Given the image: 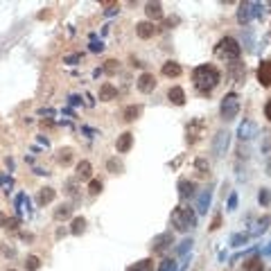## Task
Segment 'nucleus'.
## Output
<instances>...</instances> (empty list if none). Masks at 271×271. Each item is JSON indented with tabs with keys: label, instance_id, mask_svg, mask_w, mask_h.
<instances>
[{
	"label": "nucleus",
	"instance_id": "f257e3e1",
	"mask_svg": "<svg viewBox=\"0 0 271 271\" xmlns=\"http://www.w3.org/2000/svg\"><path fill=\"white\" fill-rule=\"evenodd\" d=\"M219 81H222V75H219V70L212 64L197 66L194 73H192V84H194L197 93H201V95H210L219 86Z\"/></svg>",
	"mask_w": 271,
	"mask_h": 271
},
{
	"label": "nucleus",
	"instance_id": "f03ea898",
	"mask_svg": "<svg viewBox=\"0 0 271 271\" xmlns=\"http://www.w3.org/2000/svg\"><path fill=\"white\" fill-rule=\"evenodd\" d=\"M215 54H217L222 61H226V64H235V61L239 59V54H242V46H239L233 36H224V39L215 46Z\"/></svg>",
	"mask_w": 271,
	"mask_h": 271
},
{
	"label": "nucleus",
	"instance_id": "7ed1b4c3",
	"mask_svg": "<svg viewBox=\"0 0 271 271\" xmlns=\"http://www.w3.org/2000/svg\"><path fill=\"white\" fill-rule=\"evenodd\" d=\"M172 226H174V231L188 233L190 228H194V226H197V212L192 210V208H185V206L174 208V212H172Z\"/></svg>",
	"mask_w": 271,
	"mask_h": 271
},
{
	"label": "nucleus",
	"instance_id": "20e7f679",
	"mask_svg": "<svg viewBox=\"0 0 271 271\" xmlns=\"http://www.w3.org/2000/svg\"><path fill=\"white\" fill-rule=\"evenodd\" d=\"M265 14L262 2H242L238 9V23L239 25H249L253 18H260Z\"/></svg>",
	"mask_w": 271,
	"mask_h": 271
},
{
	"label": "nucleus",
	"instance_id": "39448f33",
	"mask_svg": "<svg viewBox=\"0 0 271 271\" xmlns=\"http://www.w3.org/2000/svg\"><path fill=\"white\" fill-rule=\"evenodd\" d=\"M239 113V97L238 93H228V95H224V99H222V104H219V115H222V120H233L238 118Z\"/></svg>",
	"mask_w": 271,
	"mask_h": 271
},
{
	"label": "nucleus",
	"instance_id": "423d86ee",
	"mask_svg": "<svg viewBox=\"0 0 271 271\" xmlns=\"http://www.w3.org/2000/svg\"><path fill=\"white\" fill-rule=\"evenodd\" d=\"M228 143H231V133L228 131H217L215 133V138H212V152H215V156H224L226 149H228Z\"/></svg>",
	"mask_w": 271,
	"mask_h": 271
},
{
	"label": "nucleus",
	"instance_id": "0eeeda50",
	"mask_svg": "<svg viewBox=\"0 0 271 271\" xmlns=\"http://www.w3.org/2000/svg\"><path fill=\"white\" fill-rule=\"evenodd\" d=\"M172 242H174L172 233H160V235H156V238L152 239V251H154V253L167 251V249L172 246Z\"/></svg>",
	"mask_w": 271,
	"mask_h": 271
},
{
	"label": "nucleus",
	"instance_id": "6e6552de",
	"mask_svg": "<svg viewBox=\"0 0 271 271\" xmlns=\"http://www.w3.org/2000/svg\"><path fill=\"white\" fill-rule=\"evenodd\" d=\"M238 136H239L242 140L255 138V136H258V125H255L253 120H244V122L238 127Z\"/></svg>",
	"mask_w": 271,
	"mask_h": 271
},
{
	"label": "nucleus",
	"instance_id": "1a4fd4ad",
	"mask_svg": "<svg viewBox=\"0 0 271 271\" xmlns=\"http://www.w3.org/2000/svg\"><path fill=\"white\" fill-rule=\"evenodd\" d=\"M258 81L265 88H271V59L260 61V66H258Z\"/></svg>",
	"mask_w": 271,
	"mask_h": 271
},
{
	"label": "nucleus",
	"instance_id": "9d476101",
	"mask_svg": "<svg viewBox=\"0 0 271 271\" xmlns=\"http://www.w3.org/2000/svg\"><path fill=\"white\" fill-rule=\"evenodd\" d=\"M136 86H138L140 93H152L154 88H156V77H154L152 73H143L138 77V84H136Z\"/></svg>",
	"mask_w": 271,
	"mask_h": 271
},
{
	"label": "nucleus",
	"instance_id": "9b49d317",
	"mask_svg": "<svg viewBox=\"0 0 271 271\" xmlns=\"http://www.w3.org/2000/svg\"><path fill=\"white\" fill-rule=\"evenodd\" d=\"M201 133H204V122L201 120H194L192 125H188V143L194 145L201 140Z\"/></svg>",
	"mask_w": 271,
	"mask_h": 271
},
{
	"label": "nucleus",
	"instance_id": "f8f14e48",
	"mask_svg": "<svg viewBox=\"0 0 271 271\" xmlns=\"http://www.w3.org/2000/svg\"><path fill=\"white\" fill-rule=\"evenodd\" d=\"M136 34H138L140 39H152L154 34H156V27L149 20H140L138 25H136Z\"/></svg>",
	"mask_w": 271,
	"mask_h": 271
},
{
	"label": "nucleus",
	"instance_id": "ddd939ff",
	"mask_svg": "<svg viewBox=\"0 0 271 271\" xmlns=\"http://www.w3.org/2000/svg\"><path fill=\"white\" fill-rule=\"evenodd\" d=\"M145 14H147V18H149V23H152V20H160L163 18V5H160V2H147Z\"/></svg>",
	"mask_w": 271,
	"mask_h": 271
},
{
	"label": "nucleus",
	"instance_id": "4468645a",
	"mask_svg": "<svg viewBox=\"0 0 271 271\" xmlns=\"http://www.w3.org/2000/svg\"><path fill=\"white\" fill-rule=\"evenodd\" d=\"M131 145H133V133L125 131L122 136H118V143H115V149H118L120 154H127L129 149H131Z\"/></svg>",
	"mask_w": 271,
	"mask_h": 271
},
{
	"label": "nucleus",
	"instance_id": "2eb2a0df",
	"mask_svg": "<svg viewBox=\"0 0 271 271\" xmlns=\"http://www.w3.org/2000/svg\"><path fill=\"white\" fill-rule=\"evenodd\" d=\"M167 99H170L172 104H176V106H183L185 104V93H183V88H181V86H172L170 91H167Z\"/></svg>",
	"mask_w": 271,
	"mask_h": 271
},
{
	"label": "nucleus",
	"instance_id": "dca6fc26",
	"mask_svg": "<svg viewBox=\"0 0 271 271\" xmlns=\"http://www.w3.org/2000/svg\"><path fill=\"white\" fill-rule=\"evenodd\" d=\"M54 197H57L54 188H41L39 194H36V201H39V206H46V204H52Z\"/></svg>",
	"mask_w": 271,
	"mask_h": 271
},
{
	"label": "nucleus",
	"instance_id": "f3484780",
	"mask_svg": "<svg viewBox=\"0 0 271 271\" xmlns=\"http://www.w3.org/2000/svg\"><path fill=\"white\" fill-rule=\"evenodd\" d=\"M77 179L80 181H91L93 179V165L88 160H81L77 165Z\"/></svg>",
	"mask_w": 271,
	"mask_h": 271
},
{
	"label": "nucleus",
	"instance_id": "a211bd4d",
	"mask_svg": "<svg viewBox=\"0 0 271 271\" xmlns=\"http://www.w3.org/2000/svg\"><path fill=\"white\" fill-rule=\"evenodd\" d=\"M194 194V183L190 179H181L179 181V197L181 199H190Z\"/></svg>",
	"mask_w": 271,
	"mask_h": 271
},
{
	"label": "nucleus",
	"instance_id": "6ab92c4d",
	"mask_svg": "<svg viewBox=\"0 0 271 271\" xmlns=\"http://www.w3.org/2000/svg\"><path fill=\"white\" fill-rule=\"evenodd\" d=\"M115 97H118V88L111 86V84H102V88H99V99L102 102H111Z\"/></svg>",
	"mask_w": 271,
	"mask_h": 271
},
{
	"label": "nucleus",
	"instance_id": "aec40b11",
	"mask_svg": "<svg viewBox=\"0 0 271 271\" xmlns=\"http://www.w3.org/2000/svg\"><path fill=\"white\" fill-rule=\"evenodd\" d=\"M210 199H212V192H210V188H206L204 192H201V197H199V201H197V210L204 215V212H208V206H210Z\"/></svg>",
	"mask_w": 271,
	"mask_h": 271
},
{
	"label": "nucleus",
	"instance_id": "412c9836",
	"mask_svg": "<svg viewBox=\"0 0 271 271\" xmlns=\"http://www.w3.org/2000/svg\"><path fill=\"white\" fill-rule=\"evenodd\" d=\"M57 163H59V165H70V163H73V149H70V147H61L59 152H57Z\"/></svg>",
	"mask_w": 271,
	"mask_h": 271
},
{
	"label": "nucleus",
	"instance_id": "4be33fe9",
	"mask_svg": "<svg viewBox=\"0 0 271 271\" xmlns=\"http://www.w3.org/2000/svg\"><path fill=\"white\" fill-rule=\"evenodd\" d=\"M163 75H165V77H179L181 66L176 61H165V64H163Z\"/></svg>",
	"mask_w": 271,
	"mask_h": 271
},
{
	"label": "nucleus",
	"instance_id": "5701e85b",
	"mask_svg": "<svg viewBox=\"0 0 271 271\" xmlns=\"http://www.w3.org/2000/svg\"><path fill=\"white\" fill-rule=\"evenodd\" d=\"M70 215H73V206H70V204H61L59 208L54 210V219H57V222H61V219H68Z\"/></svg>",
	"mask_w": 271,
	"mask_h": 271
},
{
	"label": "nucleus",
	"instance_id": "b1692460",
	"mask_svg": "<svg viewBox=\"0 0 271 271\" xmlns=\"http://www.w3.org/2000/svg\"><path fill=\"white\" fill-rule=\"evenodd\" d=\"M127 271H154V260H149V258L138 260L136 265H131Z\"/></svg>",
	"mask_w": 271,
	"mask_h": 271
},
{
	"label": "nucleus",
	"instance_id": "393cba45",
	"mask_svg": "<svg viewBox=\"0 0 271 271\" xmlns=\"http://www.w3.org/2000/svg\"><path fill=\"white\" fill-rule=\"evenodd\" d=\"M231 73H233V77L238 81H242L244 80V75H246V68H244V64H239V61H235V64H231Z\"/></svg>",
	"mask_w": 271,
	"mask_h": 271
},
{
	"label": "nucleus",
	"instance_id": "a878e982",
	"mask_svg": "<svg viewBox=\"0 0 271 271\" xmlns=\"http://www.w3.org/2000/svg\"><path fill=\"white\" fill-rule=\"evenodd\" d=\"M138 115H140V106H136V104L127 106V109H125V113H122V118H125L127 122H133V120L138 118Z\"/></svg>",
	"mask_w": 271,
	"mask_h": 271
},
{
	"label": "nucleus",
	"instance_id": "bb28decb",
	"mask_svg": "<svg viewBox=\"0 0 271 271\" xmlns=\"http://www.w3.org/2000/svg\"><path fill=\"white\" fill-rule=\"evenodd\" d=\"M84 231H86V219H84V217H75L70 233H73V235H81Z\"/></svg>",
	"mask_w": 271,
	"mask_h": 271
},
{
	"label": "nucleus",
	"instance_id": "cd10ccee",
	"mask_svg": "<svg viewBox=\"0 0 271 271\" xmlns=\"http://www.w3.org/2000/svg\"><path fill=\"white\" fill-rule=\"evenodd\" d=\"M244 271H262V260H260L258 255L249 258V260L244 262Z\"/></svg>",
	"mask_w": 271,
	"mask_h": 271
},
{
	"label": "nucleus",
	"instance_id": "c85d7f7f",
	"mask_svg": "<svg viewBox=\"0 0 271 271\" xmlns=\"http://www.w3.org/2000/svg\"><path fill=\"white\" fill-rule=\"evenodd\" d=\"M269 222H271L269 217H262V219H258V224H255V228H253V231L249 233V235H262V233H265L267 228H269Z\"/></svg>",
	"mask_w": 271,
	"mask_h": 271
},
{
	"label": "nucleus",
	"instance_id": "c756f323",
	"mask_svg": "<svg viewBox=\"0 0 271 271\" xmlns=\"http://www.w3.org/2000/svg\"><path fill=\"white\" fill-rule=\"evenodd\" d=\"M39 267H41L39 255H27V260H25V269L27 271H39Z\"/></svg>",
	"mask_w": 271,
	"mask_h": 271
},
{
	"label": "nucleus",
	"instance_id": "7c9ffc66",
	"mask_svg": "<svg viewBox=\"0 0 271 271\" xmlns=\"http://www.w3.org/2000/svg\"><path fill=\"white\" fill-rule=\"evenodd\" d=\"M249 238H251L249 233H235V235L231 238V244L233 246H242V244H246V242H249Z\"/></svg>",
	"mask_w": 271,
	"mask_h": 271
},
{
	"label": "nucleus",
	"instance_id": "2f4dec72",
	"mask_svg": "<svg viewBox=\"0 0 271 271\" xmlns=\"http://www.w3.org/2000/svg\"><path fill=\"white\" fill-rule=\"evenodd\" d=\"M159 271H179V267H176V262H174V260L165 258V260H163V262H160Z\"/></svg>",
	"mask_w": 271,
	"mask_h": 271
},
{
	"label": "nucleus",
	"instance_id": "473e14b6",
	"mask_svg": "<svg viewBox=\"0 0 271 271\" xmlns=\"http://www.w3.org/2000/svg\"><path fill=\"white\" fill-rule=\"evenodd\" d=\"M102 50H104V43L97 41L95 34H91V52H102Z\"/></svg>",
	"mask_w": 271,
	"mask_h": 271
},
{
	"label": "nucleus",
	"instance_id": "72a5a7b5",
	"mask_svg": "<svg viewBox=\"0 0 271 271\" xmlns=\"http://www.w3.org/2000/svg\"><path fill=\"white\" fill-rule=\"evenodd\" d=\"M194 167H197V172L201 174V176H206V174H208V170H210V167H208V163H206L204 159H197V163H194Z\"/></svg>",
	"mask_w": 271,
	"mask_h": 271
},
{
	"label": "nucleus",
	"instance_id": "f704fd0d",
	"mask_svg": "<svg viewBox=\"0 0 271 271\" xmlns=\"http://www.w3.org/2000/svg\"><path fill=\"white\" fill-rule=\"evenodd\" d=\"M190 249H192V239H183V242L176 246V253H179V255H185Z\"/></svg>",
	"mask_w": 271,
	"mask_h": 271
},
{
	"label": "nucleus",
	"instance_id": "c9c22d12",
	"mask_svg": "<svg viewBox=\"0 0 271 271\" xmlns=\"http://www.w3.org/2000/svg\"><path fill=\"white\" fill-rule=\"evenodd\" d=\"M88 190H91V194H99V192H102V181L91 179V183H88Z\"/></svg>",
	"mask_w": 271,
	"mask_h": 271
},
{
	"label": "nucleus",
	"instance_id": "e433bc0d",
	"mask_svg": "<svg viewBox=\"0 0 271 271\" xmlns=\"http://www.w3.org/2000/svg\"><path fill=\"white\" fill-rule=\"evenodd\" d=\"M115 70H118V61H115V59H109V61H106V66H104V73L113 75Z\"/></svg>",
	"mask_w": 271,
	"mask_h": 271
},
{
	"label": "nucleus",
	"instance_id": "4c0bfd02",
	"mask_svg": "<svg viewBox=\"0 0 271 271\" xmlns=\"http://www.w3.org/2000/svg\"><path fill=\"white\" fill-rule=\"evenodd\" d=\"M269 199H271L269 190H265V188H262V190H260V194H258V201H260L262 206H267V204H269Z\"/></svg>",
	"mask_w": 271,
	"mask_h": 271
},
{
	"label": "nucleus",
	"instance_id": "58836bf2",
	"mask_svg": "<svg viewBox=\"0 0 271 271\" xmlns=\"http://www.w3.org/2000/svg\"><path fill=\"white\" fill-rule=\"evenodd\" d=\"M18 224H20V219L18 217H12V219H7V226H5V228H9V231H16V228H18Z\"/></svg>",
	"mask_w": 271,
	"mask_h": 271
},
{
	"label": "nucleus",
	"instance_id": "ea45409f",
	"mask_svg": "<svg viewBox=\"0 0 271 271\" xmlns=\"http://www.w3.org/2000/svg\"><path fill=\"white\" fill-rule=\"evenodd\" d=\"M80 61H81V54H70V57H66V59H64V64L75 66V64H80Z\"/></svg>",
	"mask_w": 271,
	"mask_h": 271
},
{
	"label": "nucleus",
	"instance_id": "a19ab883",
	"mask_svg": "<svg viewBox=\"0 0 271 271\" xmlns=\"http://www.w3.org/2000/svg\"><path fill=\"white\" fill-rule=\"evenodd\" d=\"M238 208V194L231 192V197H228V210H235Z\"/></svg>",
	"mask_w": 271,
	"mask_h": 271
},
{
	"label": "nucleus",
	"instance_id": "79ce46f5",
	"mask_svg": "<svg viewBox=\"0 0 271 271\" xmlns=\"http://www.w3.org/2000/svg\"><path fill=\"white\" fill-rule=\"evenodd\" d=\"M109 170L111 172H118V170H122V165H120L118 160H109Z\"/></svg>",
	"mask_w": 271,
	"mask_h": 271
},
{
	"label": "nucleus",
	"instance_id": "37998d69",
	"mask_svg": "<svg viewBox=\"0 0 271 271\" xmlns=\"http://www.w3.org/2000/svg\"><path fill=\"white\" fill-rule=\"evenodd\" d=\"M265 118L271 122V99H269V102H267V104H265Z\"/></svg>",
	"mask_w": 271,
	"mask_h": 271
},
{
	"label": "nucleus",
	"instance_id": "c03bdc74",
	"mask_svg": "<svg viewBox=\"0 0 271 271\" xmlns=\"http://www.w3.org/2000/svg\"><path fill=\"white\" fill-rule=\"evenodd\" d=\"M68 102H70L73 106H77V104H81V97H80V95H70V99H68Z\"/></svg>",
	"mask_w": 271,
	"mask_h": 271
},
{
	"label": "nucleus",
	"instance_id": "a18cd8bd",
	"mask_svg": "<svg viewBox=\"0 0 271 271\" xmlns=\"http://www.w3.org/2000/svg\"><path fill=\"white\" fill-rule=\"evenodd\" d=\"M219 222H222V217H219V215H217V217L212 219V226H210L212 231H217V228H219Z\"/></svg>",
	"mask_w": 271,
	"mask_h": 271
},
{
	"label": "nucleus",
	"instance_id": "49530a36",
	"mask_svg": "<svg viewBox=\"0 0 271 271\" xmlns=\"http://www.w3.org/2000/svg\"><path fill=\"white\" fill-rule=\"evenodd\" d=\"M7 226V217H5V212H0V228H5Z\"/></svg>",
	"mask_w": 271,
	"mask_h": 271
},
{
	"label": "nucleus",
	"instance_id": "de8ad7c7",
	"mask_svg": "<svg viewBox=\"0 0 271 271\" xmlns=\"http://www.w3.org/2000/svg\"><path fill=\"white\" fill-rule=\"evenodd\" d=\"M262 253H265V255H271V242L265 246V249H262Z\"/></svg>",
	"mask_w": 271,
	"mask_h": 271
},
{
	"label": "nucleus",
	"instance_id": "09e8293b",
	"mask_svg": "<svg viewBox=\"0 0 271 271\" xmlns=\"http://www.w3.org/2000/svg\"><path fill=\"white\" fill-rule=\"evenodd\" d=\"M267 174L271 176V160H269V165H267Z\"/></svg>",
	"mask_w": 271,
	"mask_h": 271
},
{
	"label": "nucleus",
	"instance_id": "8fccbe9b",
	"mask_svg": "<svg viewBox=\"0 0 271 271\" xmlns=\"http://www.w3.org/2000/svg\"><path fill=\"white\" fill-rule=\"evenodd\" d=\"M7 271H16V269H7Z\"/></svg>",
	"mask_w": 271,
	"mask_h": 271
}]
</instances>
